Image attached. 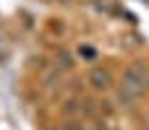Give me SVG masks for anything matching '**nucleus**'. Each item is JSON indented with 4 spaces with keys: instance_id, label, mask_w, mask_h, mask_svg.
Listing matches in <instances>:
<instances>
[{
    "instance_id": "1",
    "label": "nucleus",
    "mask_w": 149,
    "mask_h": 130,
    "mask_svg": "<svg viewBox=\"0 0 149 130\" xmlns=\"http://www.w3.org/2000/svg\"><path fill=\"white\" fill-rule=\"evenodd\" d=\"M123 89L128 91V99H134V96H139L144 91V73H141V68H128L126 70Z\"/></svg>"
},
{
    "instance_id": "2",
    "label": "nucleus",
    "mask_w": 149,
    "mask_h": 130,
    "mask_svg": "<svg viewBox=\"0 0 149 130\" xmlns=\"http://www.w3.org/2000/svg\"><path fill=\"white\" fill-rule=\"evenodd\" d=\"M110 81H113V78H110V73H107V70H102V68H94V70L89 73V83H92L94 89H107V86H110Z\"/></svg>"
},
{
    "instance_id": "3",
    "label": "nucleus",
    "mask_w": 149,
    "mask_h": 130,
    "mask_svg": "<svg viewBox=\"0 0 149 130\" xmlns=\"http://www.w3.org/2000/svg\"><path fill=\"white\" fill-rule=\"evenodd\" d=\"M63 130H81L79 125H73V122H68V125H63Z\"/></svg>"
}]
</instances>
